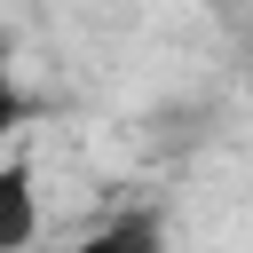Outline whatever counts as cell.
I'll use <instances>...</instances> for the list:
<instances>
[{"mask_svg": "<svg viewBox=\"0 0 253 253\" xmlns=\"http://www.w3.org/2000/svg\"><path fill=\"white\" fill-rule=\"evenodd\" d=\"M40 237V174L32 158H0V253H24Z\"/></svg>", "mask_w": 253, "mask_h": 253, "instance_id": "6da1fadb", "label": "cell"}, {"mask_svg": "<svg viewBox=\"0 0 253 253\" xmlns=\"http://www.w3.org/2000/svg\"><path fill=\"white\" fill-rule=\"evenodd\" d=\"M103 253H166V221L150 206H126L119 221H103Z\"/></svg>", "mask_w": 253, "mask_h": 253, "instance_id": "7a4b0ae2", "label": "cell"}, {"mask_svg": "<svg viewBox=\"0 0 253 253\" xmlns=\"http://www.w3.org/2000/svg\"><path fill=\"white\" fill-rule=\"evenodd\" d=\"M24 126V87H16V71H8V47H0V142Z\"/></svg>", "mask_w": 253, "mask_h": 253, "instance_id": "3957f363", "label": "cell"}, {"mask_svg": "<svg viewBox=\"0 0 253 253\" xmlns=\"http://www.w3.org/2000/svg\"><path fill=\"white\" fill-rule=\"evenodd\" d=\"M55 253H103V229H95V237H71V245H55Z\"/></svg>", "mask_w": 253, "mask_h": 253, "instance_id": "277c9868", "label": "cell"}, {"mask_svg": "<svg viewBox=\"0 0 253 253\" xmlns=\"http://www.w3.org/2000/svg\"><path fill=\"white\" fill-rule=\"evenodd\" d=\"M190 8H221V0H190Z\"/></svg>", "mask_w": 253, "mask_h": 253, "instance_id": "5b68a950", "label": "cell"}]
</instances>
